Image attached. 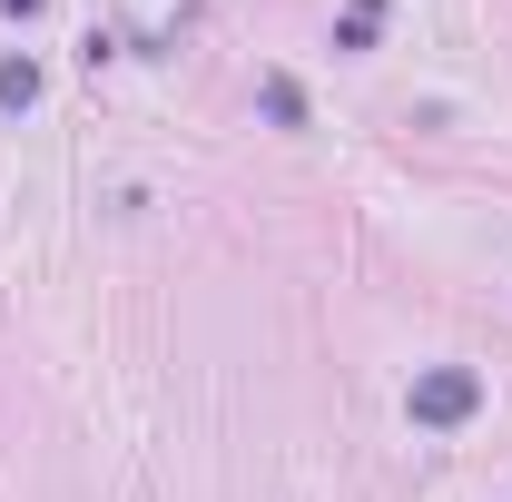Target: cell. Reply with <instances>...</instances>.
<instances>
[{
  "label": "cell",
  "mask_w": 512,
  "mask_h": 502,
  "mask_svg": "<svg viewBox=\"0 0 512 502\" xmlns=\"http://www.w3.org/2000/svg\"><path fill=\"white\" fill-rule=\"evenodd\" d=\"M414 414H424V424H453V414H473V375H434V384H414Z\"/></svg>",
  "instance_id": "obj_1"
}]
</instances>
